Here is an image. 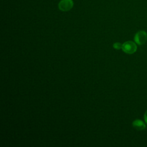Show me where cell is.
<instances>
[{
    "label": "cell",
    "instance_id": "6",
    "mask_svg": "<svg viewBox=\"0 0 147 147\" xmlns=\"http://www.w3.org/2000/svg\"><path fill=\"white\" fill-rule=\"evenodd\" d=\"M144 119L145 123L147 124V110H146V111L144 115Z\"/></svg>",
    "mask_w": 147,
    "mask_h": 147
},
{
    "label": "cell",
    "instance_id": "3",
    "mask_svg": "<svg viewBox=\"0 0 147 147\" xmlns=\"http://www.w3.org/2000/svg\"><path fill=\"white\" fill-rule=\"evenodd\" d=\"M74 5L72 0H61L58 3V7L62 11H67L73 7Z\"/></svg>",
    "mask_w": 147,
    "mask_h": 147
},
{
    "label": "cell",
    "instance_id": "4",
    "mask_svg": "<svg viewBox=\"0 0 147 147\" xmlns=\"http://www.w3.org/2000/svg\"><path fill=\"white\" fill-rule=\"evenodd\" d=\"M133 126L138 130H142L145 129L146 125L144 121L139 119H135L132 123Z\"/></svg>",
    "mask_w": 147,
    "mask_h": 147
},
{
    "label": "cell",
    "instance_id": "1",
    "mask_svg": "<svg viewBox=\"0 0 147 147\" xmlns=\"http://www.w3.org/2000/svg\"><path fill=\"white\" fill-rule=\"evenodd\" d=\"M122 51L127 54H133L136 52L137 46L136 42L131 41H127L122 44Z\"/></svg>",
    "mask_w": 147,
    "mask_h": 147
},
{
    "label": "cell",
    "instance_id": "5",
    "mask_svg": "<svg viewBox=\"0 0 147 147\" xmlns=\"http://www.w3.org/2000/svg\"><path fill=\"white\" fill-rule=\"evenodd\" d=\"M122 44H121L120 42H115L113 44V48H115V49H122Z\"/></svg>",
    "mask_w": 147,
    "mask_h": 147
},
{
    "label": "cell",
    "instance_id": "2",
    "mask_svg": "<svg viewBox=\"0 0 147 147\" xmlns=\"http://www.w3.org/2000/svg\"><path fill=\"white\" fill-rule=\"evenodd\" d=\"M135 42L139 45H141L144 44L147 41V33L145 30H140L137 32L134 38Z\"/></svg>",
    "mask_w": 147,
    "mask_h": 147
}]
</instances>
